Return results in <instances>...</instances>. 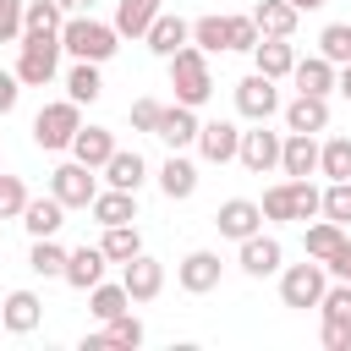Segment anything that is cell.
I'll list each match as a JSON object with an SVG mask.
<instances>
[{
  "label": "cell",
  "mask_w": 351,
  "mask_h": 351,
  "mask_svg": "<svg viewBox=\"0 0 351 351\" xmlns=\"http://www.w3.org/2000/svg\"><path fill=\"white\" fill-rule=\"evenodd\" d=\"M263 219H291V181L263 192Z\"/></svg>",
  "instance_id": "bcb514c9"
},
{
  "label": "cell",
  "mask_w": 351,
  "mask_h": 351,
  "mask_svg": "<svg viewBox=\"0 0 351 351\" xmlns=\"http://www.w3.org/2000/svg\"><path fill=\"white\" fill-rule=\"evenodd\" d=\"M219 280H225V263H219V252H208V247H197V252H186V258L176 263V285H181L186 296H208Z\"/></svg>",
  "instance_id": "30bf717a"
},
{
  "label": "cell",
  "mask_w": 351,
  "mask_h": 351,
  "mask_svg": "<svg viewBox=\"0 0 351 351\" xmlns=\"http://www.w3.org/2000/svg\"><path fill=\"white\" fill-rule=\"evenodd\" d=\"M241 252H236V263H241V274L247 280H269V274H280L285 269V247H280V236H247V241H236Z\"/></svg>",
  "instance_id": "9c48e42d"
},
{
  "label": "cell",
  "mask_w": 351,
  "mask_h": 351,
  "mask_svg": "<svg viewBox=\"0 0 351 351\" xmlns=\"http://www.w3.org/2000/svg\"><path fill=\"white\" fill-rule=\"evenodd\" d=\"M236 110H241V121H269V115H280V88H274V77L247 71V77L236 82Z\"/></svg>",
  "instance_id": "52a82bcc"
},
{
  "label": "cell",
  "mask_w": 351,
  "mask_h": 351,
  "mask_svg": "<svg viewBox=\"0 0 351 351\" xmlns=\"http://www.w3.org/2000/svg\"><path fill=\"white\" fill-rule=\"evenodd\" d=\"M318 55L335 60V66H346V60H351V22H329V27L318 33Z\"/></svg>",
  "instance_id": "f35d334b"
},
{
  "label": "cell",
  "mask_w": 351,
  "mask_h": 351,
  "mask_svg": "<svg viewBox=\"0 0 351 351\" xmlns=\"http://www.w3.org/2000/svg\"><path fill=\"white\" fill-rule=\"evenodd\" d=\"M318 137L313 132H285V143H280V170L285 176H318Z\"/></svg>",
  "instance_id": "e0dca14e"
},
{
  "label": "cell",
  "mask_w": 351,
  "mask_h": 351,
  "mask_svg": "<svg viewBox=\"0 0 351 351\" xmlns=\"http://www.w3.org/2000/svg\"><path fill=\"white\" fill-rule=\"evenodd\" d=\"M0 335H5V313H0Z\"/></svg>",
  "instance_id": "db71d44e"
},
{
  "label": "cell",
  "mask_w": 351,
  "mask_h": 351,
  "mask_svg": "<svg viewBox=\"0 0 351 351\" xmlns=\"http://www.w3.org/2000/svg\"><path fill=\"white\" fill-rule=\"evenodd\" d=\"M27 269H33V274H44V280H60V274H66V247H60L55 236H33Z\"/></svg>",
  "instance_id": "836d02e7"
},
{
  "label": "cell",
  "mask_w": 351,
  "mask_h": 351,
  "mask_svg": "<svg viewBox=\"0 0 351 351\" xmlns=\"http://www.w3.org/2000/svg\"><path fill=\"white\" fill-rule=\"evenodd\" d=\"M143 44H148L159 60H170L181 44H192V22H186V16H176V11H159V16H154V27L143 33Z\"/></svg>",
  "instance_id": "5bb4252c"
},
{
  "label": "cell",
  "mask_w": 351,
  "mask_h": 351,
  "mask_svg": "<svg viewBox=\"0 0 351 351\" xmlns=\"http://www.w3.org/2000/svg\"><path fill=\"white\" fill-rule=\"evenodd\" d=\"M192 44L208 49V55H225L230 49V16H197L192 22Z\"/></svg>",
  "instance_id": "e575fe53"
},
{
  "label": "cell",
  "mask_w": 351,
  "mask_h": 351,
  "mask_svg": "<svg viewBox=\"0 0 351 351\" xmlns=\"http://www.w3.org/2000/svg\"><path fill=\"white\" fill-rule=\"evenodd\" d=\"M143 335H148V329H143L132 313H121V318H110L99 335H88L82 351H99V346H126V351H132V346H143Z\"/></svg>",
  "instance_id": "f546056e"
},
{
  "label": "cell",
  "mask_w": 351,
  "mask_h": 351,
  "mask_svg": "<svg viewBox=\"0 0 351 351\" xmlns=\"http://www.w3.org/2000/svg\"><path fill=\"white\" fill-rule=\"evenodd\" d=\"M214 230H219L225 241L258 236V230H263V203H252V197H225V203L214 208Z\"/></svg>",
  "instance_id": "ba28073f"
},
{
  "label": "cell",
  "mask_w": 351,
  "mask_h": 351,
  "mask_svg": "<svg viewBox=\"0 0 351 351\" xmlns=\"http://www.w3.org/2000/svg\"><path fill=\"white\" fill-rule=\"evenodd\" d=\"M335 77H340V66L335 60H324V55H296V71H291V82H296V93H335Z\"/></svg>",
  "instance_id": "603a6c76"
},
{
  "label": "cell",
  "mask_w": 351,
  "mask_h": 351,
  "mask_svg": "<svg viewBox=\"0 0 351 351\" xmlns=\"http://www.w3.org/2000/svg\"><path fill=\"white\" fill-rule=\"evenodd\" d=\"M335 93H340V99H351V60L340 66V77H335Z\"/></svg>",
  "instance_id": "f907efd6"
},
{
  "label": "cell",
  "mask_w": 351,
  "mask_h": 351,
  "mask_svg": "<svg viewBox=\"0 0 351 351\" xmlns=\"http://www.w3.org/2000/svg\"><path fill=\"white\" fill-rule=\"evenodd\" d=\"M258 38H263V33H258L252 11H247V16H230V49H236V55H252V49H258Z\"/></svg>",
  "instance_id": "7bdbcfd3"
},
{
  "label": "cell",
  "mask_w": 351,
  "mask_h": 351,
  "mask_svg": "<svg viewBox=\"0 0 351 351\" xmlns=\"http://www.w3.org/2000/svg\"><path fill=\"white\" fill-rule=\"evenodd\" d=\"M340 247H346V225H335V219H313V225L302 230V252L318 258V263H329Z\"/></svg>",
  "instance_id": "83f0119b"
},
{
  "label": "cell",
  "mask_w": 351,
  "mask_h": 351,
  "mask_svg": "<svg viewBox=\"0 0 351 351\" xmlns=\"http://www.w3.org/2000/svg\"><path fill=\"white\" fill-rule=\"evenodd\" d=\"M324 269H329V280H346V285H351V236H346V247H340Z\"/></svg>",
  "instance_id": "681fc988"
},
{
  "label": "cell",
  "mask_w": 351,
  "mask_h": 351,
  "mask_svg": "<svg viewBox=\"0 0 351 351\" xmlns=\"http://www.w3.org/2000/svg\"><path fill=\"white\" fill-rule=\"evenodd\" d=\"M159 121H165L159 99H132V132H159Z\"/></svg>",
  "instance_id": "f6af8a7d"
},
{
  "label": "cell",
  "mask_w": 351,
  "mask_h": 351,
  "mask_svg": "<svg viewBox=\"0 0 351 351\" xmlns=\"http://www.w3.org/2000/svg\"><path fill=\"white\" fill-rule=\"evenodd\" d=\"M99 247H104V258H110V263H126V258H137V252H143V236H137V219H132V225H104V236H99Z\"/></svg>",
  "instance_id": "d6a6232c"
},
{
  "label": "cell",
  "mask_w": 351,
  "mask_h": 351,
  "mask_svg": "<svg viewBox=\"0 0 351 351\" xmlns=\"http://www.w3.org/2000/svg\"><path fill=\"white\" fill-rule=\"evenodd\" d=\"M60 27H66L60 0H27V11H22V33H60Z\"/></svg>",
  "instance_id": "8d00e7d4"
},
{
  "label": "cell",
  "mask_w": 351,
  "mask_h": 351,
  "mask_svg": "<svg viewBox=\"0 0 351 351\" xmlns=\"http://www.w3.org/2000/svg\"><path fill=\"white\" fill-rule=\"evenodd\" d=\"M121 285L132 291V302H159V291H165V263L148 258V252H137V258L121 263Z\"/></svg>",
  "instance_id": "7c38bea8"
},
{
  "label": "cell",
  "mask_w": 351,
  "mask_h": 351,
  "mask_svg": "<svg viewBox=\"0 0 351 351\" xmlns=\"http://www.w3.org/2000/svg\"><path fill=\"white\" fill-rule=\"evenodd\" d=\"M318 176L351 181V137H329V143L318 148Z\"/></svg>",
  "instance_id": "74e56055"
},
{
  "label": "cell",
  "mask_w": 351,
  "mask_h": 351,
  "mask_svg": "<svg viewBox=\"0 0 351 351\" xmlns=\"http://www.w3.org/2000/svg\"><path fill=\"white\" fill-rule=\"evenodd\" d=\"M22 11L27 0H0V44H22Z\"/></svg>",
  "instance_id": "ee69618b"
},
{
  "label": "cell",
  "mask_w": 351,
  "mask_h": 351,
  "mask_svg": "<svg viewBox=\"0 0 351 351\" xmlns=\"http://www.w3.org/2000/svg\"><path fill=\"white\" fill-rule=\"evenodd\" d=\"M49 192H55L66 208H88V203L99 197V181H93V170H88L82 159H66V165L49 170Z\"/></svg>",
  "instance_id": "8992f818"
},
{
  "label": "cell",
  "mask_w": 351,
  "mask_h": 351,
  "mask_svg": "<svg viewBox=\"0 0 351 351\" xmlns=\"http://www.w3.org/2000/svg\"><path fill=\"white\" fill-rule=\"evenodd\" d=\"M0 313H5V335H33V329L44 324V302H38V291H11V296L0 302Z\"/></svg>",
  "instance_id": "44dd1931"
},
{
  "label": "cell",
  "mask_w": 351,
  "mask_h": 351,
  "mask_svg": "<svg viewBox=\"0 0 351 351\" xmlns=\"http://www.w3.org/2000/svg\"><path fill=\"white\" fill-rule=\"evenodd\" d=\"M296 16H302V11H296L291 0H258V5H252V22H258L263 38H291V33H296Z\"/></svg>",
  "instance_id": "4316f807"
},
{
  "label": "cell",
  "mask_w": 351,
  "mask_h": 351,
  "mask_svg": "<svg viewBox=\"0 0 351 351\" xmlns=\"http://www.w3.org/2000/svg\"><path fill=\"white\" fill-rule=\"evenodd\" d=\"M296 11H318V5H329V0H291Z\"/></svg>",
  "instance_id": "f5cc1de1"
},
{
  "label": "cell",
  "mask_w": 351,
  "mask_h": 351,
  "mask_svg": "<svg viewBox=\"0 0 351 351\" xmlns=\"http://www.w3.org/2000/svg\"><path fill=\"white\" fill-rule=\"evenodd\" d=\"M60 11L66 16H82V11H93V0H60Z\"/></svg>",
  "instance_id": "816d5d0a"
},
{
  "label": "cell",
  "mask_w": 351,
  "mask_h": 351,
  "mask_svg": "<svg viewBox=\"0 0 351 351\" xmlns=\"http://www.w3.org/2000/svg\"><path fill=\"white\" fill-rule=\"evenodd\" d=\"M324 351H351V324L324 318Z\"/></svg>",
  "instance_id": "7dc6e473"
},
{
  "label": "cell",
  "mask_w": 351,
  "mask_h": 351,
  "mask_svg": "<svg viewBox=\"0 0 351 351\" xmlns=\"http://www.w3.org/2000/svg\"><path fill=\"white\" fill-rule=\"evenodd\" d=\"M197 132H203V121H197V110L192 104H165V121H159V143L165 148H192L197 143Z\"/></svg>",
  "instance_id": "9a60e30c"
},
{
  "label": "cell",
  "mask_w": 351,
  "mask_h": 351,
  "mask_svg": "<svg viewBox=\"0 0 351 351\" xmlns=\"http://www.w3.org/2000/svg\"><path fill=\"white\" fill-rule=\"evenodd\" d=\"M318 313H324V318H340V324H351V285H346V280H335V285L324 291Z\"/></svg>",
  "instance_id": "b9f144b4"
},
{
  "label": "cell",
  "mask_w": 351,
  "mask_h": 351,
  "mask_svg": "<svg viewBox=\"0 0 351 351\" xmlns=\"http://www.w3.org/2000/svg\"><path fill=\"white\" fill-rule=\"evenodd\" d=\"M60 49H66L71 60H99V66H104V60L121 49V33H115V22H93V16L82 11V16H66Z\"/></svg>",
  "instance_id": "7a4b0ae2"
},
{
  "label": "cell",
  "mask_w": 351,
  "mask_h": 351,
  "mask_svg": "<svg viewBox=\"0 0 351 351\" xmlns=\"http://www.w3.org/2000/svg\"><path fill=\"white\" fill-rule=\"evenodd\" d=\"M324 219L351 225V181H329L324 186Z\"/></svg>",
  "instance_id": "ab89813d"
},
{
  "label": "cell",
  "mask_w": 351,
  "mask_h": 351,
  "mask_svg": "<svg viewBox=\"0 0 351 351\" xmlns=\"http://www.w3.org/2000/svg\"><path fill=\"white\" fill-rule=\"evenodd\" d=\"M88 313H93L99 324H110V318L132 313V291H126V285H104V280H99V285L88 291Z\"/></svg>",
  "instance_id": "4dcf8cb0"
},
{
  "label": "cell",
  "mask_w": 351,
  "mask_h": 351,
  "mask_svg": "<svg viewBox=\"0 0 351 351\" xmlns=\"http://www.w3.org/2000/svg\"><path fill=\"white\" fill-rule=\"evenodd\" d=\"M104 263H110L104 247H77V252H66V274H60V280H66L71 291H93V285L104 280Z\"/></svg>",
  "instance_id": "ffe728a7"
},
{
  "label": "cell",
  "mask_w": 351,
  "mask_h": 351,
  "mask_svg": "<svg viewBox=\"0 0 351 351\" xmlns=\"http://www.w3.org/2000/svg\"><path fill=\"white\" fill-rule=\"evenodd\" d=\"M16 99H22V77L16 71H0V115H11Z\"/></svg>",
  "instance_id": "c3c4849f"
},
{
  "label": "cell",
  "mask_w": 351,
  "mask_h": 351,
  "mask_svg": "<svg viewBox=\"0 0 351 351\" xmlns=\"http://www.w3.org/2000/svg\"><path fill=\"white\" fill-rule=\"evenodd\" d=\"M159 11H165L159 0H115V33L121 38H143Z\"/></svg>",
  "instance_id": "f1b7e54d"
},
{
  "label": "cell",
  "mask_w": 351,
  "mask_h": 351,
  "mask_svg": "<svg viewBox=\"0 0 351 351\" xmlns=\"http://www.w3.org/2000/svg\"><path fill=\"white\" fill-rule=\"evenodd\" d=\"M252 71H263V77H291L296 71V44L291 38H258V49H252Z\"/></svg>",
  "instance_id": "7402d4cb"
},
{
  "label": "cell",
  "mask_w": 351,
  "mask_h": 351,
  "mask_svg": "<svg viewBox=\"0 0 351 351\" xmlns=\"http://www.w3.org/2000/svg\"><path fill=\"white\" fill-rule=\"evenodd\" d=\"M324 214V186H313L307 176H291V219H318Z\"/></svg>",
  "instance_id": "d590c367"
},
{
  "label": "cell",
  "mask_w": 351,
  "mask_h": 351,
  "mask_svg": "<svg viewBox=\"0 0 351 351\" xmlns=\"http://www.w3.org/2000/svg\"><path fill=\"white\" fill-rule=\"evenodd\" d=\"M22 208H27L22 176H0V219H22Z\"/></svg>",
  "instance_id": "60d3db41"
},
{
  "label": "cell",
  "mask_w": 351,
  "mask_h": 351,
  "mask_svg": "<svg viewBox=\"0 0 351 351\" xmlns=\"http://www.w3.org/2000/svg\"><path fill=\"white\" fill-rule=\"evenodd\" d=\"M170 88H176V104H192V110H203L208 99H214V71H208V49H197V44H181L170 60Z\"/></svg>",
  "instance_id": "6da1fadb"
},
{
  "label": "cell",
  "mask_w": 351,
  "mask_h": 351,
  "mask_svg": "<svg viewBox=\"0 0 351 351\" xmlns=\"http://www.w3.org/2000/svg\"><path fill=\"white\" fill-rule=\"evenodd\" d=\"M197 154H203L208 165H230V159L241 154V126H236V121H203Z\"/></svg>",
  "instance_id": "4fadbf2b"
},
{
  "label": "cell",
  "mask_w": 351,
  "mask_h": 351,
  "mask_svg": "<svg viewBox=\"0 0 351 351\" xmlns=\"http://www.w3.org/2000/svg\"><path fill=\"white\" fill-rule=\"evenodd\" d=\"M77 126H82V104H77V99H55V104H44V110L33 115V143H38L44 154H60V148H71Z\"/></svg>",
  "instance_id": "277c9868"
},
{
  "label": "cell",
  "mask_w": 351,
  "mask_h": 351,
  "mask_svg": "<svg viewBox=\"0 0 351 351\" xmlns=\"http://www.w3.org/2000/svg\"><path fill=\"white\" fill-rule=\"evenodd\" d=\"M88 214L99 219V225H132L137 219V192H121V186H104L93 203H88Z\"/></svg>",
  "instance_id": "d4e9b609"
},
{
  "label": "cell",
  "mask_w": 351,
  "mask_h": 351,
  "mask_svg": "<svg viewBox=\"0 0 351 351\" xmlns=\"http://www.w3.org/2000/svg\"><path fill=\"white\" fill-rule=\"evenodd\" d=\"M66 203L49 192V197H27V208H22V225H27V236H55L60 225H66Z\"/></svg>",
  "instance_id": "484cf974"
},
{
  "label": "cell",
  "mask_w": 351,
  "mask_h": 351,
  "mask_svg": "<svg viewBox=\"0 0 351 351\" xmlns=\"http://www.w3.org/2000/svg\"><path fill=\"white\" fill-rule=\"evenodd\" d=\"M11 71L22 77V88H49L60 71V33H22Z\"/></svg>",
  "instance_id": "3957f363"
},
{
  "label": "cell",
  "mask_w": 351,
  "mask_h": 351,
  "mask_svg": "<svg viewBox=\"0 0 351 351\" xmlns=\"http://www.w3.org/2000/svg\"><path fill=\"white\" fill-rule=\"evenodd\" d=\"M324 291H329V269H324L318 258H307V263H285V269H280V302H285V307L307 313V307L324 302Z\"/></svg>",
  "instance_id": "5b68a950"
},
{
  "label": "cell",
  "mask_w": 351,
  "mask_h": 351,
  "mask_svg": "<svg viewBox=\"0 0 351 351\" xmlns=\"http://www.w3.org/2000/svg\"><path fill=\"white\" fill-rule=\"evenodd\" d=\"M104 93V77H99V60H77L71 71H66V99H77V104H93Z\"/></svg>",
  "instance_id": "1f68e13d"
},
{
  "label": "cell",
  "mask_w": 351,
  "mask_h": 351,
  "mask_svg": "<svg viewBox=\"0 0 351 351\" xmlns=\"http://www.w3.org/2000/svg\"><path fill=\"white\" fill-rule=\"evenodd\" d=\"M329 126V99L324 93H296L291 104H285V132H324Z\"/></svg>",
  "instance_id": "d6986e66"
},
{
  "label": "cell",
  "mask_w": 351,
  "mask_h": 351,
  "mask_svg": "<svg viewBox=\"0 0 351 351\" xmlns=\"http://www.w3.org/2000/svg\"><path fill=\"white\" fill-rule=\"evenodd\" d=\"M280 132H269V121H252V132H241V165L252 170V176H269V170H280Z\"/></svg>",
  "instance_id": "8fae6325"
},
{
  "label": "cell",
  "mask_w": 351,
  "mask_h": 351,
  "mask_svg": "<svg viewBox=\"0 0 351 351\" xmlns=\"http://www.w3.org/2000/svg\"><path fill=\"white\" fill-rule=\"evenodd\" d=\"M159 192H165L170 203H186V197L197 192V165H192L181 148H170V159L159 165Z\"/></svg>",
  "instance_id": "ac0fdd59"
},
{
  "label": "cell",
  "mask_w": 351,
  "mask_h": 351,
  "mask_svg": "<svg viewBox=\"0 0 351 351\" xmlns=\"http://www.w3.org/2000/svg\"><path fill=\"white\" fill-rule=\"evenodd\" d=\"M104 181L121 186V192H143V181H148V159H143L137 148H115L110 165H104Z\"/></svg>",
  "instance_id": "cb8c5ba5"
},
{
  "label": "cell",
  "mask_w": 351,
  "mask_h": 351,
  "mask_svg": "<svg viewBox=\"0 0 351 351\" xmlns=\"http://www.w3.org/2000/svg\"><path fill=\"white\" fill-rule=\"evenodd\" d=\"M115 148H121V143H115L110 126H77V137H71V159H82L88 170H104Z\"/></svg>",
  "instance_id": "2e32d148"
}]
</instances>
